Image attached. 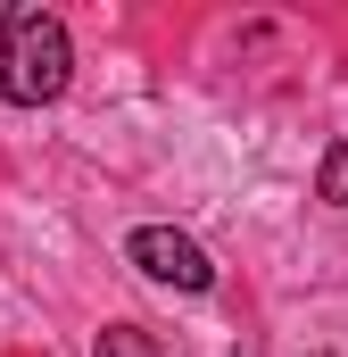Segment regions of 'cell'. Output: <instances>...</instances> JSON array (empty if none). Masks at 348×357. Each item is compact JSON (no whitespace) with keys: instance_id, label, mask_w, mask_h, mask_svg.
I'll list each match as a JSON object with an SVG mask.
<instances>
[{"instance_id":"1","label":"cell","mask_w":348,"mask_h":357,"mask_svg":"<svg viewBox=\"0 0 348 357\" xmlns=\"http://www.w3.org/2000/svg\"><path fill=\"white\" fill-rule=\"evenodd\" d=\"M75 84V33L50 8H17L0 33V100L8 108H50Z\"/></svg>"},{"instance_id":"2","label":"cell","mask_w":348,"mask_h":357,"mask_svg":"<svg viewBox=\"0 0 348 357\" xmlns=\"http://www.w3.org/2000/svg\"><path fill=\"white\" fill-rule=\"evenodd\" d=\"M125 258L150 274V282H166V291H207V282H216L207 250H199L191 233H174V225H141V233L125 241Z\"/></svg>"},{"instance_id":"3","label":"cell","mask_w":348,"mask_h":357,"mask_svg":"<svg viewBox=\"0 0 348 357\" xmlns=\"http://www.w3.org/2000/svg\"><path fill=\"white\" fill-rule=\"evenodd\" d=\"M91 357H158V341H150L141 324H108V333L91 341Z\"/></svg>"},{"instance_id":"4","label":"cell","mask_w":348,"mask_h":357,"mask_svg":"<svg viewBox=\"0 0 348 357\" xmlns=\"http://www.w3.org/2000/svg\"><path fill=\"white\" fill-rule=\"evenodd\" d=\"M315 191H324L332 208H348V142H332V150H324V167H315Z\"/></svg>"},{"instance_id":"5","label":"cell","mask_w":348,"mask_h":357,"mask_svg":"<svg viewBox=\"0 0 348 357\" xmlns=\"http://www.w3.org/2000/svg\"><path fill=\"white\" fill-rule=\"evenodd\" d=\"M8 17H17V8H8V0H0V33H8Z\"/></svg>"}]
</instances>
